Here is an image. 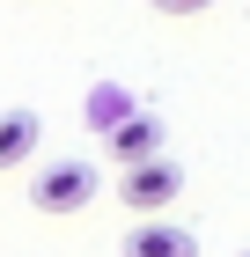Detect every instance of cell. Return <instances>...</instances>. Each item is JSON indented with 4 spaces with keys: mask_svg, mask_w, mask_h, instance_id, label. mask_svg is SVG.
Instances as JSON below:
<instances>
[{
    "mask_svg": "<svg viewBox=\"0 0 250 257\" xmlns=\"http://www.w3.org/2000/svg\"><path fill=\"white\" fill-rule=\"evenodd\" d=\"M125 257H199V235L177 220H133V235L118 242Z\"/></svg>",
    "mask_w": 250,
    "mask_h": 257,
    "instance_id": "obj_3",
    "label": "cell"
},
{
    "mask_svg": "<svg viewBox=\"0 0 250 257\" xmlns=\"http://www.w3.org/2000/svg\"><path fill=\"white\" fill-rule=\"evenodd\" d=\"M103 191V177H96V162H81V155H66V162H52V169H37V184H30V206L37 213H81L89 198Z\"/></svg>",
    "mask_w": 250,
    "mask_h": 257,
    "instance_id": "obj_1",
    "label": "cell"
},
{
    "mask_svg": "<svg viewBox=\"0 0 250 257\" xmlns=\"http://www.w3.org/2000/svg\"><path fill=\"white\" fill-rule=\"evenodd\" d=\"M37 140H44L37 110H0V169H22L37 155Z\"/></svg>",
    "mask_w": 250,
    "mask_h": 257,
    "instance_id": "obj_4",
    "label": "cell"
},
{
    "mask_svg": "<svg viewBox=\"0 0 250 257\" xmlns=\"http://www.w3.org/2000/svg\"><path fill=\"white\" fill-rule=\"evenodd\" d=\"M243 257H250V250H243Z\"/></svg>",
    "mask_w": 250,
    "mask_h": 257,
    "instance_id": "obj_7",
    "label": "cell"
},
{
    "mask_svg": "<svg viewBox=\"0 0 250 257\" xmlns=\"http://www.w3.org/2000/svg\"><path fill=\"white\" fill-rule=\"evenodd\" d=\"M199 8H213V0H154V15H199Z\"/></svg>",
    "mask_w": 250,
    "mask_h": 257,
    "instance_id": "obj_6",
    "label": "cell"
},
{
    "mask_svg": "<svg viewBox=\"0 0 250 257\" xmlns=\"http://www.w3.org/2000/svg\"><path fill=\"white\" fill-rule=\"evenodd\" d=\"M111 155H118V162L162 155V125H154V118H118V125H111Z\"/></svg>",
    "mask_w": 250,
    "mask_h": 257,
    "instance_id": "obj_5",
    "label": "cell"
},
{
    "mask_svg": "<svg viewBox=\"0 0 250 257\" xmlns=\"http://www.w3.org/2000/svg\"><path fill=\"white\" fill-rule=\"evenodd\" d=\"M118 198L133 206L140 220L170 213L177 198H184V169H177L170 155H147V162H125V184H118Z\"/></svg>",
    "mask_w": 250,
    "mask_h": 257,
    "instance_id": "obj_2",
    "label": "cell"
}]
</instances>
